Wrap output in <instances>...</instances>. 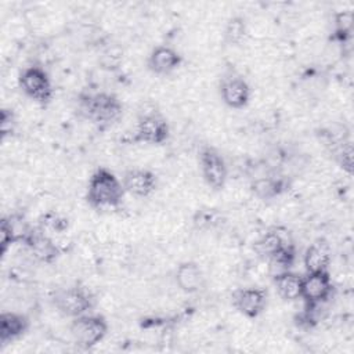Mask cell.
<instances>
[{
    "label": "cell",
    "mask_w": 354,
    "mask_h": 354,
    "mask_svg": "<svg viewBox=\"0 0 354 354\" xmlns=\"http://www.w3.org/2000/svg\"><path fill=\"white\" fill-rule=\"evenodd\" d=\"M122 181L106 167H98L88 178L86 201L94 209H118L123 203Z\"/></svg>",
    "instance_id": "cell-1"
},
{
    "label": "cell",
    "mask_w": 354,
    "mask_h": 354,
    "mask_svg": "<svg viewBox=\"0 0 354 354\" xmlns=\"http://www.w3.org/2000/svg\"><path fill=\"white\" fill-rule=\"evenodd\" d=\"M79 111L91 123L98 127H106L122 116L123 105L115 94L105 91L88 93L80 97Z\"/></svg>",
    "instance_id": "cell-2"
},
{
    "label": "cell",
    "mask_w": 354,
    "mask_h": 354,
    "mask_svg": "<svg viewBox=\"0 0 354 354\" xmlns=\"http://www.w3.org/2000/svg\"><path fill=\"white\" fill-rule=\"evenodd\" d=\"M69 332L77 347L88 350L105 339L108 333V322L102 315L87 313L72 318Z\"/></svg>",
    "instance_id": "cell-3"
},
{
    "label": "cell",
    "mask_w": 354,
    "mask_h": 354,
    "mask_svg": "<svg viewBox=\"0 0 354 354\" xmlns=\"http://www.w3.org/2000/svg\"><path fill=\"white\" fill-rule=\"evenodd\" d=\"M53 304L62 315L76 318L93 310L94 297L86 288L75 285L58 289L53 296Z\"/></svg>",
    "instance_id": "cell-4"
},
{
    "label": "cell",
    "mask_w": 354,
    "mask_h": 354,
    "mask_svg": "<svg viewBox=\"0 0 354 354\" xmlns=\"http://www.w3.org/2000/svg\"><path fill=\"white\" fill-rule=\"evenodd\" d=\"M18 84L22 93L39 102L47 105L54 95V88L48 73L39 65H29L24 68L18 76Z\"/></svg>",
    "instance_id": "cell-5"
},
{
    "label": "cell",
    "mask_w": 354,
    "mask_h": 354,
    "mask_svg": "<svg viewBox=\"0 0 354 354\" xmlns=\"http://www.w3.org/2000/svg\"><path fill=\"white\" fill-rule=\"evenodd\" d=\"M169 136V123L159 111L149 109L140 113L134 129L133 141L148 145H162L167 141Z\"/></svg>",
    "instance_id": "cell-6"
},
{
    "label": "cell",
    "mask_w": 354,
    "mask_h": 354,
    "mask_svg": "<svg viewBox=\"0 0 354 354\" xmlns=\"http://www.w3.org/2000/svg\"><path fill=\"white\" fill-rule=\"evenodd\" d=\"M199 167L207 187L213 191L224 188L228 178V167L221 153L213 147H203L199 152Z\"/></svg>",
    "instance_id": "cell-7"
},
{
    "label": "cell",
    "mask_w": 354,
    "mask_h": 354,
    "mask_svg": "<svg viewBox=\"0 0 354 354\" xmlns=\"http://www.w3.org/2000/svg\"><path fill=\"white\" fill-rule=\"evenodd\" d=\"M333 282L329 271L307 272L301 281V300L304 304H326L333 295Z\"/></svg>",
    "instance_id": "cell-8"
},
{
    "label": "cell",
    "mask_w": 354,
    "mask_h": 354,
    "mask_svg": "<svg viewBox=\"0 0 354 354\" xmlns=\"http://www.w3.org/2000/svg\"><path fill=\"white\" fill-rule=\"evenodd\" d=\"M232 306L246 318H257L267 306V290L259 286L241 288L232 295Z\"/></svg>",
    "instance_id": "cell-9"
},
{
    "label": "cell",
    "mask_w": 354,
    "mask_h": 354,
    "mask_svg": "<svg viewBox=\"0 0 354 354\" xmlns=\"http://www.w3.org/2000/svg\"><path fill=\"white\" fill-rule=\"evenodd\" d=\"M250 86L241 76H227L220 83V97L232 109H242L250 101Z\"/></svg>",
    "instance_id": "cell-10"
},
{
    "label": "cell",
    "mask_w": 354,
    "mask_h": 354,
    "mask_svg": "<svg viewBox=\"0 0 354 354\" xmlns=\"http://www.w3.org/2000/svg\"><path fill=\"white\" fill-rule=\"evenodd\" d=\"M123 188L127 194L134 198H148L151 196L156 187V176L147 169H130L122 177Z\"/></svg>",
    "instance_id": "cell-11"
},
{
    "label": "cell",
    "mask_w": 354,
    "mask_h": 354,
    "mask_svg": "<svg viewBox=\"0 0 354 354\" xmlns=\"http://www.w3.org/2000/svg\"><path fill=\"white\" fill-rule=\"evenodd\" d=\"M181 54L170 46H156L148 55V69L155 75H169L180 68Z\"/></svg>",
    "instance_id": "cell-12"
},
{
    "label": "cell",
    "mask_w": 354,
    "mask_h": 354,
    "mask_svg": "<svg viewBox=\"0 0 354 354\" xmlns=\"http://www.w3.org/2000/svg\"><path fill=\"white\" fill-rule=\"evenodd\" d=\"M29 252L43 263H53L59 254L58 246L53 242V239L44 234V230H33L29 232L26 239L24 241Z\"/></svg>",
    "instance_id": "cell-13"
},
{
    "label": "cell",
    "mask_w": 354,
    "mask_h": 354,
    "mask_svg": "<svg viewBox=\"0 0 354 354\" xmlns=\"http://www.w3.org/2000/svg\"><path fill=\"white\" fill-rule=\"evenodd\" d=\"M29 318L22 313L4 311L0 315V344L6 346L22 337L29 329Z\"/></svg>",
    "instance_id": "cell-14"
},
{
    "label": "cell",
    "mask_w": 354,
    "mask_h": 354,
    "mask_svg": "<svg viewBox=\"0 0 354 354\" xmlns=\"http://www.w3.org/2000/svg\"><path fill=\"white\" fill-rule=\"evenodd\" d=\"M177 286L184 293H195L203 286V272L195 261H183L174 272Z\"/></svg>",
    "instance_id": "cell-15"
},
{
    "label": "cell",
    "mask_w": 354,
    "mask_h": 354,
    "mask_svg": "<svg viewBox=\"0 0 354 354\" xmlns=\"http://www.w3.org/2000/svg\"><path fill=\"white\" fill-rule=\"evenodd\" d=\"M332 261V254L329 245L324 241H317L311 243L303 256V264L307 272H318V271H329V266Z\"/></svg>",
    "instance_id": "cell-16"
},
{
    "label": "cell",
    "mask_w": 354,
    "mask_h": 354,
    "mask_svg": "<svg viewBox=\"0 0 354 354\" xmlns=\"http://www.w3.org/2000/svg\"><path fill=\"white\" fill-rule=\"evenodd\" d=\"M301 281L303 277L293 270L272 277L275 290L285 301H295L301 297Z\"/></svg>",
    "instance_id": "cell-17"
},
{
    "label": "cell",
    "mask_w": 354,
    "mask_h": 354,
    "mask_svg": "<svg viewBox=\"0 0 354 354\" xmlns=\"http://www.w3.org/2000/svg\"><path fill=\"white\" fill-rule=\"evenodd\" d=\"M252 191L253 194L263 199V201H270L281 194H283L288 188L286 181L282 177H274V176H266V177H259L252 183Z\"/></svg>",
    "instance_id": "cell-18"
},
{
    "label": "cell",
    "mask_w": 354,
    "mask_h": 354,
    "mask_svg": "<svg viewBox=\"0 0 354 354\" xmlns=\"http://www.w3.org/2000/svg\"><path fill=\"white\" fill-rule=\"evenodd\" d=\"M292 241H289L279 228H271L267 232H264L257 242L254 243V250L256 253L263 257V259H268L270 256H272L278 249H281L283 245L289 243Z\"/></svg>",
    "instance_id": "cell-19"
},
{
    "label": "cell",
    "mask_w": 354,
    "mask_h": 354,
    "mask_svg": "<svg viewBox=\"0 0 354 354\" xmlns=\"http://www.w3.org/2000/svg\"><path fill=\"white\" fill-rule=\"evenodd\" d=\"M296 248L292 242L283 245L281 249H278L272 256L267 259L270 266L271 275H278L286 271H290L296 263Z\"/></svg>",
    "instance_id": "cell-20"
},
{
    "label": "cell",
    "mask_w": 354,
    "mask_h": 354,
    "mask_svg": "<svg viewBox=\"0 0 354 354\" xmlns=\"http://www.w3.org/2000/svg\"><path fill=\"white\" fill-rule=\"evenodd\" d=\"M354 17L348 10L337 11L333 17V39L340 44H346L353 36Z\"/></svg>",
    "instance_id": "cell-21"
},
{
    "label": "cell",
    "mask_w": 354,
    "mask_h": 354,
    "mask_svg": "<svg viewBox=\"0 0 354 354\" xmlns=\"http://www.w3.org/2000/svg\"><path fill=\"white\" fill-rule=\"evenodd\" d=\"M248 35V24L242 15L231 17L224 26V41L230 46L241 44Z\"/></svg>",
    "instance_id": "cell-22"
},
{
    "label": "cell",
    "mask_w": 354,
    "mask_h": 354,
    "mask_svg": "<svg viewBox=\"0 0 354 354\" xmlns=\"http://www.w3.org/2000/svg\"><path fill=\"white\" fill-rule=\"evenodd\" d=\"M192 223L198 230H213L221 224V214L216 209H198L192 217Z\"/></svg>",
    "instance_id": "cell-23"
},
{
    "label": "cell",
    "mask_w": 354,
    "mask_h": 354,
    "mask_svg": "<svg viewBox=\"0 0 354 354\" xmlns=\"http://www.w3.org/2000/svg\"><path fill=\"white\" fill-rule=\"evenodd\" d=\"M333 155L336 162L339 163V166L347 171L348 174L353 173V145L350 140H343L336 142L335 148H333Z\"/></svg>",
    "instance_id": "cell-24"
},
{
    "label": "cell",
    "mask_w": 354,
    "mask_h": 354,
    "mask_svg": "<svg viewBox=\"0 0 354 354\" xmlns=\"http://www.w3.org/2000/svg\"><path fill=\"white\" fill-rule=\"evenodd\" d=\"M14 124H15V119L12 112L10 109H3L0 113V130L3 137H6L7 134H12Z\"/></svg>",
    "instance_id": "cell-25"
}]
</instances>
